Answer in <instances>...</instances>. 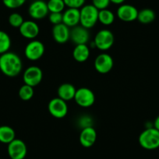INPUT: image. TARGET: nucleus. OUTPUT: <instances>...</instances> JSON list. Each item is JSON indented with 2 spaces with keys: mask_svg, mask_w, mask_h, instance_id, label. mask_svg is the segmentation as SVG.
I'll use <instances>...</instances> for the list:
<instances>
[{
  "mask_svg": "<svg viewBox=\"0 0 159 159\" xmlns=\"http://www.w3.org/2000/svg\"><path fill=\"white\" fill-rule=\"evenodd\" d=\"M115 20V15L111 10L108 9L99 10L98 21L105 26H109L113 24Z\"/></svg>",
  "mask_w": 159,
  "mask_h": 159,
  "instance_id": "obj_22",
  "label": "nucleus"
},
{
  "mask_svg": "<svg viewBox=\"0 0 159 159\" xmlns=\"http://www.w3.org/2000/svg\"><path fill=\"white\" fill-rule=\"evenodd\" d=\"M42 78L43 72L41 68L36 66H32L26 69L23 75L24 84L33 88L38 86L42 82Z\"/></svg>",
  "mask_w": 159,
  "mask_h": 159,
  "instance_id": "obj_7",
  "label": "nucleus"
},
{
  "mask_svg": "<svg viewBox=\"0 0 159 159\" xmlns=\"http://www.w3.org/2000/svg\"><path fill=\"white\" fill-rule=\"evenodd\" d=\"M48 111L53 117L56 119H62L68 113V106L66 102L58 98H52L48 105Z\"/></svg>",
  "mask_w": 159,
  "mask_h": 159,
  "instance_id": "obj_8",
  "label": "nucleus"
},
{
  "mask_svg": "<svg viewBox=\"0 0 159 159\" xmlns=\"http://www.w3.org/2000/svg\"><path fill=\"white\" fill-rule=\"evenodd\" d=\"M22 68V60L16 53L7 52L0 56V70L6 76L9 77L18 76Z\"/></svg>",
  "mask_w": 159,
  "mask_h": 159,
  "instance_id": "obj_1",
  "label": "nucleus"
},
{
  "mask_svg": "<svg viewBox=\"0 0 159 159\" xmlns=\"http://www.w3.org/2000/svg\"><path fill=\"white\" fill-rule=\"evenodd\" d=\"M45 53V45L42 42L38 40H33L29 42L25 47L24 54L27 59L36 61L40 59Z\"/></svg>",
  "mask_w": 159,
  "mask_h": 159,
  "instance_id": "obj_6",
  "label": "nucleus"
},
{
  "mask_svg": "<svg viewBox=\"0 0 159 159\" xmlns=\"http://www.w3.org/2000/svg\"><path fill=\"white\" fill-rule=\"evenodd\" d=\"M114 65L112 57L107 53H102L94 60V68L96 71L102 74L109 73Z\"/></svg>",
  "mask_w": 159,
  "mask_h": 159,
  "instance_id": "obj_11",
  "label": "nucleus"
},
{
  "mask_svg": "<svg viewBox=\"0 0 159 159\" xmlns=\"http://www.w3.org/2000/svg\"><path fill=\"white\" fill-rule=\"evenodd\" d=\"M19 97L23 101H29L34 96V88L24 84L19 90Z\"/></svg>",
  "mask_w": 159,
  "mask_h": 159,
  "instance_id": "obj_25",
  "label": "nucleus"
},
{
  "mask_svg": "<svg viewBox=\"0 0 159 159\" xmlns=\"http://www.w3.org/2000/svg\"><path fill=\"white\" fill-rule=\"evenodd\" d=\"M139 143L146 150L159 148V131L154 127L146 128L139 136Z\"/></svg>",
  "mask_w": 159,
  "mask_h": 159,
  "instance_id": "obj_2",
  "label": "nucleus"
},
{
  "mask_svg": "<svg viewBox=\"0 0 159 159\" xmlns=\"http://www.w3.org/2000/svg\"><path fill=\"white\" fill-rule=\"evenodd\" d=\"M26 0H2L4 6L11 10L17 9L25 3Z\"/></svg>",
  "mask_w": 159,
  "mask_h": 159,
  "instance_id": "obj_27",
  "label": "nucleus"
},
{
  "mask_svg": "<svg viewBox=\"0 0 159 159\" xmlns=\"http://www.w3.org/2000/svg\"><path fill=\"white\" fill-rule=\"evenodd\" d=\"M14 129L9 126H0V143L9 144L10 142L13 141L15 138Z\"/></svg>",
  "mask_w": 159,
  "mask_h": 159,
  "instance_id": "obj_20",
  "label": "nucleus"
},
{
  "mask_svg": "<svg viewBox=\"0 0 159 159\" xmlns=\"http://www.w3.org/2000/svg\"><path fill=\"white\" fill-rule=\"evenodd\" d=\"M70 39L76 45H86L90 39V33L88 29L83 26H76L70 30Z\"/></svg>",
  "mask_w": 159,
  "mask_h": 159,
  "instance_id": "obj_13",
  "label": "nucleus"
},
{
  "mask_svg": "<svg viewBox=\"0 0 159 159\" xmlns=\"http://www.w3.org/2000/svg\"><path fill=\"white\" fill-rule=\"evenodd\" d=\"M20 33L27 39H34L40 31L38 24L32 20H26L20 27Z\"/></svg>",
  "mask_w": 159,
  "mask_h": 159,
  "instance_id": "obj_16",
  "label": "nucleus"
},
{
  "mask_svg": "<svg viewBox=\"0 0 159 159\" xmlns=\"http://www.w3.org/2000/svg\"><path fill=\"white\" fill-rule=\"evenodd\" d=\"M76 91V89L71 84H62L58 88V96L65 102H68L74 99Z\"/></svg>",
  "mask_w": 159,
  "mask_h": 159,
  "instance_id": "obj_18",
  "label": "nucleus"
},
{
  "mask_svg": "<svg viewBox=\"0 0 159 159\" xmlns=\"http://www.w3.org/2000/svg\"><path fill=\"white\" fill-rule=\"evenodd\" d=\"M154 127L159 131V116L155 119L154 122Z\"/></svg>",
  "mask_w": 159,
  "mask_h": 159,
  "instance_id": "obj_33",
  "label": "nucleus"
},
{
  "mask_svg": "<svg viewBox=\"0 0 159 159\" xmlns=\"http://www.w3.org/2000/svg\"><path fill=\"white\" fill-rule=\"evenodd\" d=\"M66 7L68 8L80 9L84 6L86 0H63Z\"/></svg>",
  "mask_w": 159,
  "mask_h": 159,
  "instance_id": "obj_28",
  "label": "nucleus"
},
{
  "mask_svg": "<svg viewBox=\"0 0 159 159\" xmlns=\"http://www.w3.org/2000/svg\"><path fill=\"white\" fill-rule=\"evenodd\" d=\"M126 0H110L111 3H114L116 5H122Z\"/></svg>",
  "mask_w": 159,
  "mask_h": 159,
  "instance_id": "obj_32",
  "label": "nucleus"
},
{
  "mask_svg": "<svg viewBox=\"0 0 159 159\" xmlns=\"http://www.w3.org/2000/svg\"><path fill=\"white\" fill-rule=\"evenodd\" d=\"M7 151L11 159H24L27 155V149L22 140L14 139L8 144Z\"/></svg>",
  "mask_w": 159,
  "mask_h": 159,
  "instance_id": "obj_9",
  "label": "nucleus"
},
{
  "mask_svg": "<svg viewBox=\"0 0 159 159\" xmlns=\"http://www.w3.org/2000/svg\"><path fill=\"white\" fill-rule=\"evenodd\" d=\"M90 56V48L87 45H77L73 51V57L76 62H84Z\"/></svg>",
  "mask_w": 159,
  "mask_h": 159,
  "instance_id": "obj_19",
  "label": "nucleus"
},
{
  "mask_svg": "<svg viewBox=\"0 0 159 159\" xmlns=\"http://www.w3.org/2000/svg\"><path fill=\"white\" fill-rule=\"evenodd\" d=\"M74 100L79 106L82 108H89L94 105L95 95L89 88H80L76 90Z\"/></svg>",
  "mask_w": 159,
  "mask_h": 159,
  "instance_id": "obj_5",
  "label": "nucleus"
},
{
  "mask_svg": "<svg viewBox=\"0 0 159 159\" xmlns=\"http://www.w3.org/2000/svg\"><path fill=\"white\" fill-rule=\"evenodd\" d=\"M110 2V0H92V5L98 10L108 8Z\"/></svg>",
  "mask_w": 159,
  "mask_h": 159,
  "instance_id": "obj_29",
  "label": "nucleus"
},
{
  "mask_svg": "<svg viewBox=\"0 0 159 159\" xmlns=\"http://www.w3.org/2000/svg\"><path fill=\"white\" fill-rule=\"evenodd\" d=\"M47 6L50 13H62L66 7L63 0H48Z\"/></svg>",
  "mask_w": 159,
  "mask_h": 159,
  "instance_id": "obj_24",
  "label": "nucleus"
},
{
  "mask_svg": "<svg viewBox=\"0 0 159 159\" xmlns=\"http://www.w3.org/2000/svg\"><path fill=\"white\" fill-rule=\"evenodd\" d=\"M11 47V38L7 32L0 30V55L4 54Z\"/></svg>",
  "mask_w": 159,
  "mask_h": 159,
  "instance_id": "obj_23",
  "label": "nucleus"
},
{
  "mask_svg": "<svg viewBox=\"0 0 159 159\" xmlns=\"http://www.w3.org/2000/svg\"><path fill=\"white\" fill-rule=\"evenodd\" d=\"M98 12L92 4L84 5L80 10V24L87 29L92 28L98 21Z\"/></svg>",
  "mask_w": 159,
  "mask_h": 159,
  "instance_id": "obj_3",
  "label": "nucleus"
},
{
  "mask_svg": "<svg viewBox=\"0 0 159 159\" xmlns=\"http://www.w3.org/2000/svg\"><path fill=\"white\" fill-rule=\"evenodd\" d=\"M138 10L135 7L129 4H122L117 10V16L124 22H132L137 20Z\"/></svg>",
  "mask_w": 159,
  "mask_h": 159,
  "instance_id": "obj_12",
  "label": "nucleus"
},
{
  "mask_svg": "<svg viewBox=\"0 0 159 159\" xmlns=\"http://www.w3.org/2000/svg\"><path fill=\"white\" fill-rule=\"evenodd\" d=\"M80 13L79 9L68 8L62 13V23L69 27H74L79 25Z\"/></svg>",
  "mask_w": 159,
  "mask_h": 159,
  "instance_id": "obj_17",
  "label": "nucleus"
},
{
  "mask_svg": "<svg viewBox=\"0 0 159 159\" xmlns=\"http://www.w3.org/2000/svg\"><path fill=\"white\" fill-rule=\"evenodd\" d=\"M114 41L115 38L112 32L103 29L96 34L93 43L94 46L101 51H107L111 48L114 44Z\"/></svg>",
  "mask_w": 159,
  "mask_h": 159,
  "instance_id": "obj_4",
  "label": "nucleus"
},
{
  "mask_svg": "<svg viewBox=\"0 0 159 159\" xmlns=\"http://www.w3.org/2000/svg\"><path fill=\"white\" fill-rule=\"evenodd\" d=\"M92 123V120H91V119L89 116H83L81 119H80V123H81L82 129L86 127H89V126H92L91 124H90V123Z\"/></svg>",
  "mask_w": 159,
  "mask_h": 159,
  "instance_id": "obj_31",
  "label": "nucleus"
},
{
  "mask_svg": "<svg viewBox=\"0 0 159 159\" xmlns=\"http://www.w3.org/2000/svg\"><path fill=\"white\" fill-rule=\"evenodd\" d=\"M48 8L47 2L43 0H35L30 5L28 13L33 19L42 20L48 14Z\"/></svg>",
  "mask_w": 159,
  "mask_h": 159,
  "instance_id": "obj_10",
  "label": "nucleus"
},
{
  "mask_svg": "<svg viewBox=\"0 0 159 159\" xmlns=\"http://www.w3.org/2000/svg\"><path fill=\"white\" fill-rule=\"evenodd\" d=\"M155 20V13L151 9H143L138 12L137 20L143 24H148Z\"/></svg>",
  "mask_w": 159,
  "mask_h": 159,
  "instance_id": "obj_21",
  "label": "nucleus"
},
{
  "mask_svg": "<svg viewBox=\"0 0 159 159\" xmlns=\"http://www.w3.org/2000/svg\"><path fill=\"white\" fill-rule=\"evenodd\" d=\"M49 21L53 25L62 24V13H50L48 16Z\"/></svg>",
  "mask_w": 159,
  "mask_h": 159,
  "instance_id": "obj_30",
  "label": "nucleus"
},
{
  "mask_svg": "<svg viewBox=\"0 0 159 159\" xmlns=\"http://www.w3.org/2000/svg\"><path fill=\"white\" fill-rule=\"evenodd\" d=\"M8 21L10 26L13 27H19V28L22 25L23 23L24 22L23 16L18 13H11L9 16Z\"/></svg>",
  "mask_w": 159,
  "mask_h": 159,
  "instance_id": "obj_26",
  "label": "nucleus"
},
{
  "mask_svg": "<svg viewBox=\"0 0 159 159\" xmlns=\"http://www.w3.org/2000/svg\"><path fill=\"white\" fill-rule=\"evenodd\" d=\"M80 143L84 148H91L97 140V132L92 126L82 129L80 134Z\"/></svg>",
  "mask_w": 159,
  "mask_h": 159,
  "instance_id": "obj_14",
  "label": "nucleus"
},
{
  "mask_svg": "<svg viewBox=\"0 0 159 159\" xmlns=\"http://www.w3.org/2000/svg\"><path fill=\"white\" fill-rule=\"evenodd\" d=\"M52 37L59 44H65L70 38V30L69 27L62 24L55 25L52 28Z\"/></svg>",
  "mask_w": 159,
  "mask_h": 159,
  "instance_id": "obj_15",
  "label": "nucleus"
}]
</instances>
